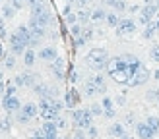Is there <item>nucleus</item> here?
I'll list each match as a JSON object with an SVG mask.
<instances>
[{"instance_id": "43", "label": "nucleus", "mask_w": 159, "mask_h": 139, "mask_svg": "<svg viewBox=\"0 0 159 139\" xmlns=\"http://www.w3.org/2000/svg\"><path fill=\"white\" fill-rule=\"evenodd\" d=\"M54 124H57V128H58V129H62V128H66V122H64V120H62V118H60V116H58V118H57V120H54Z\"/></svg>"}, {"instance_id": "38", "label": "nucleus", "mask_w": 159, "mask_h": 139, "mask_svg": "<svg viewBox=\"0 0 159 139\" xmlns=\"http://www.w3.org/2000/svg\"><path fill=\"white\" fill-rule=\"evenodd\" d=\"M85 131H87V137H91V139H95V137L99 135V131H97V128H95V126H89Z\"/></svg>"}, {"instance_id": "30", "label": "nucleus", "mask_w": 159, "mask_h": 139, "mask_svg": "<svg viewBox=\"0 0 159 139\" xmlns=\"http://www.w3.org/2000/svg\"><path fill=\"white\" fill-rule=\"evenodd\" d=\"M155 21H152V23H149V25H146V29H144V33H142V37H144V39H152L153 37V33H155Z\"/></svg>"}, {"instance_id": "32", "label": "nucleus", "mask_w": 159, "mask_h": 139, "mask_svg": "<svg viewBox=\"0 0 159 139\" xmlns=\"http://www.w3.org/2000/svg\"><path fill=\"white\" fill-rule=\"evenodd\" d=\"M76 15H78V21H80V23H87V21H89V18H91V12H87V10H80Z\"/></svg>"}, {"instance_id": "11", "label": "nucleus", "mask_w": 159, "mask_h": 139, "mask_svg": "<svg viewBox=\"0 0 159 139\" xmlns=\"http://www.w3.org/2000/svg\"><path fill=\"white\" fill-rule=\"evenodd\" d=\"M2 106H4V110H6L8 114H12V112H18L20 108H21V103H20V99L16 97V95H12V97L4 95V99H2Z\"/></svg>"}, {"instance_id": "25", "label": "nucleus", "mask_w": 159, "mask_h": 139, "mask_svg": "<svg viewBox=\"0 0 159 139\" xmlns=\"http://www.w3.org/2000/svg\"><path fill=\"white\" fill-rule=\"evenodd\" d=\"M107 18V12L105 10H103V8H95V10L91 12V21H103V19H105Z\"/></svg>"}, {"instance_id": "23", "label": "nucleus", "mask_w": 159, "mask_h": 139, "mask_svg": "<svg viewBox=\"0 0 159 139\" xmlns=\"http://www.w3.org/2000/svg\"><path fill=\"white\" fill-rule=\"evenodd\" d=\"M109 133L120 139V137H122V135L126 133V131H124V126H122V124H118V122H115L113 126H109Z\"/></svg>"}, {"instance_id": "13", "label": "nucleus", "mask_w": 159, "mask_h": 139, "mask_svg": "<svg viewBox=\"0 0 159 139\" xmlns=\"http://www.w3.org/2000/svg\"><path fill=\"white\" fill-rule=\"evenodd\" d=\"M10 50H12V54H23L27 50V46H25V43L21 41V39L16 35V33H12L10 35Z\"/></svg>"}, {"instance_id": "37", "label": "nucleus", "mask_w": 159, "mask_h": 139, "mask_svg": "<svg viewBox=\"0 0 159 139\" xmlns=\"http://www.w3.org/2000/svg\"><path fill=\"white\" fill-rule=\"evenodd\" d=\"M66 23H68L70 27L76 25V23H78V15H76V14H68V15H66Z\"/></svg>"}, {"instance_id": "51", "label": "nucleus", "mask_w": 159, "mask_h": 139, "mask_svg": "<svg viewBox=\"0 0 159 139\" xmlns=\"http://www.w3.org/2000/svg\"><path fill=\"white\" fill-rule=\"evenodd\" d=\"M120 139H132V137H130V135H128V133H124V135H122V137H120Z\"/></svg>"}, {"instance_id": "27", "label": "nucleus", "mask_w": 159, "mask_h": 139, "mask_svg": "<svg viewBox=\"0 0 159 139\" xmlns=\"http://www.w3.org/2000/svg\"><path fill=\"white\" fill-rule=\"evenodd\" d=\"M14 14H16L14 4H6V6H2V18H4V19H12Z\"/></svg>"}, {"instance_id": "53", "label": "nucleus", "mask_w": 159, "mask_h": 139, "mask_svg": "<svg viewBox=\"0 0 159 139\" xmlns=\"http://www.w3.org/2000/svg\"><path fill=\"white\" fill-rule=\"evenodd\" d=\"M157 91V103H159V89H155Z\"/></svg>"}, {"instance_id": "39", "label": "nucleus", "mask_w": 159, "mask_h": 139, "mask_svg": "<svg viewBox=\"0 0 159 139\" xmlns=\"http://www.w3.org/2000/svg\"><path fill=\"white\" fill-rule=\"evenodd\" d=\"M82 37L85 39V43H87V41L93 37V29H84V31H82Z\"/></svg>"}, {"instance_id": "15", "label": "nucleus", "mask_w": 159, "mask_h": 139, "mask_svg": "<svg viewBox=\"0 0 159 139\" xmlns=\"http://www.w3.org/2000/svg\"><path fill=\"white\" fill-rule=\"evenodd\" d=\"M37 56L41 60H47V62H54L58 58V50L54 48V46H43V48L37 52Z\"/></svg>"}, {"instance_id": "20", "label": "nucleus", "mask_w": 159, "mask_h": 139, "mask_svg": "<svg viewBox=\"0 0 159 139\" xmlns=\"http://www.w3.org/2000/svg\"><path fill=\"white\" fill-rule=\"evenodd\" d=\"M78 103H80V95H78V91H74V89H70V91L66 93L64 104H66L68 108H74V106H76Z\"/></svg>"}, {"instance_id": "55", "label": "nucleus", "mask_w": 159, "mask_h": 139, "mask_svg": "<svg viewBox=\"0 0 159 139\" xmlns=\"http://www.w3.org/2000/svg\"><path fill=\"white\" fill-rule=\"evenodd\" d=\"M0 4H2V0H0Z\"/></svg>"}, {"instance_id": "48", "label": "nucleus", "mask_w": 159, "mask_h": 139, "mask_svg": "<svg viewBox=\"0 0 159 139\" xmlns=\"http://www.w3.org/2000/svg\"><path fill=\"white\" fill-rule=\"evenodd\" d=\"M6 54H4V48H2V41H0V58H4Z\"/></svg>"}, {"instance_id": "19", "label": "nucleus", "mask_w": 159, "mask_h": 139, "mask_svg": "<svg viewBox=\"0 0 159 139\" xmlns=\"http://www.w3.org/2000/svg\"><path fill=\"white\" fill-rule=\"evenodd\" d=\"M27 27H29V31H31V35H33V37H37V39H43V37L47 35V27L39 25V23H35L33 19H29Z\"/></svg>"}, {"instance_id": "14", "label": "nucleus", "mask_w": 159, "mask_h": 139, "mask_svg": "<svg viewBox=\"0 0 159 139\" xmlns=\"http://www.w3.org/2000/svg\"><path fill=\"white\" fill-rule=\"evenodd\" d=\"M136 135L140 139H153L155 137V131L149 128L146 122H140V124H136Z\"/></svg>"}, {"instance_id": "2", "label": "nucleus", "mask_w": 159, "mask_h": 139, "mask_svg": "<svg viewBox=\"0 0 159 139\" xmlns=\"http://www.w3.org/2000/svg\"><path fill=\"white\" fill-rule=\"evenodd\" d=\"M64 106L66 104L58 99H41L39 100V114L45 122H54Z\"/></svg>"}, {"instance_id": "3", "label": "nucleus", "mask_w": 159, "mask_h": 139, "mask_svg": "<svg viewBox=\"0 0 159 139\" xmlns=\"http://www.w3.org/2000/svg\"><path fill=\"white\" fill-rule=\"evenodd\" d=\"M109 52L105 48H101V46H97V48H91L89 52H87L85 56V62L87 66H89L91 70H95V72H101V70H107L109 66Z\"/></svg>"}, {"instance_id": "29", "label": "nucleus", "mask_w": 159, "mask_h": 139, "mask_svg": "<svg viewBox=\"0 0 159 139\" xmlns=\"http://www.w3.org/2000/svg\"><path fill=\"white\" fill-rule=\"evenodd\" d=\"M105 21H107V25L116 27V25H118V21H120V18L116 15V12H109V14H107V18H105Z\"/></svg>"}, {"instance_id": "44", "label": "nucleus", "mask_w": 159, "mask_h": 139, "mask_svg": "<svg viewBox=\"0 0 159 139\" xmlns=\"http://www.w3.org/2000/svg\"><path fill=\"white\" fill-rule=\"evenodd\" d=\"M31 139H45V135H43V131H41V129H37L35 133H33V137H31Z\"/></svg>"}, {"instance_id": "49", "label": "nucleus", "mask_w": 159, "mask_h": 139, "mask_svg": "<svg viewBox=\"0 0 159 139\" xmlns=\"http://www.w3.org/2000/svg\"><path fill=\"white\" fill-rule=\"evenodd\" d=\"M153 21H155V27H157V31H159V14H157V18H155Z\"/></svg>"}, {"instance_id": "16", "label": "nucleus", "mask_w": 159, "mask_h": 139, "mask_svg": "<svg viewBox=\"0 0 159 139\" xmlns=\"http://www.w3.org/2000/svg\"><path fill=\"white\" fill-rule=\"evenodd\" d=\"M41 131H43L45 139H58V128L54 122H45L41 126Z\"/></svg>"}, {"instance_id": "1", "label": "nucleus", "mask_w": 159, "mask_h": 139, "mask_svg": "<svg viewBox=\"0 0 159 139\" xmlns=\"http://www.w3.org/2000/svg\"><path fill=\"white\" fill-rule=\"evenodd\" d=\"M142 68H144V64H142V60L138 56H134V54H122V56H115L109 60L107 72L111 75V79H115L116 83L128 85L132 75L138 74Z\"/></svg>"}, {"instance_id": "5", "label": "nucleus", "mask_w": 159, "mask_h": 139, "mask_svg": "<svg viewBox=\"0 0 159 139\" xmlns=\"http://www.w3.org/2000/svg\"><path fill=\"white\" fill-rule=\"evenodd\" d=\"M72 120L78 126V129H87L89 126H93V114L89 108H78V110H74Z\"/></svg>"}, {"instance_id": "18", "label": "nucleus", "mask_w": 159, "mask_h": 139, "mask_svg": "<svg viewBox=\"0 0 159 139\" xmlns=\"http://www.w3.org/2000/svg\"><path fill=\"white\" fill-rule=\"evenodd\" d=\"M101 106H103V116H105V118H115L116 110H115L113 99H111V97H103V103H101Z\"/></svg>"}, {"instance_id": "12", "label": "nucleus", "mask_w": 159, "mask_h": 139, "mask_svg": "<svg viewBox=\"0 0 159 139\" xmlns=\"http://www.w3.org/2000/svg\"><path fill=\"white\" fill-rule=\"evenodd\" d=\"M14 85L16 87H35V75L33 74H20L14 77Z\"/></svg>"}, {"instance_id": "21", "label": "nucleus", "mask_w": 159, "mask_h": 139, "mask_svg": "<svg viewBox=\"0 0 159 139\" xmlns=\"http://www.w3.org/2000/svg\"><path fill=\"white\" fill-rule=\"evenodd\" d=\"M91 81L95 83V87H97L99 95H105V91H107V83H105V77H103L101 74H97V75H93V77H91Z\"/></svg>"}, {"instance_id": "35", "label": "nucleus", "mask_w": 159, "mask_h": 139, "mask_svg": "<svg viewBox=\"0 0 159 139\" xmlns=\"http://www.w3.org/2000/svg\"><path fill=\"white\" fill-rule=\"evenodd\" d=\"M10 128H12V122L8 120V118L0 120V131H10Z\"/></svg>"}, {"instance_id": "54", "label": "nucleus", "mask_w": 159, "mask_h": 139, "mask_svg": "<svg viewBox=\"0 0 159 139\" xmlns=\"http://www.w3.org/2000/svg\"><path fill=\"white\" fill-rule=\"evenodd\" d=\"M66 2H68V4H72V2H76V0H66Z\"/></svg>"}, {"instance_id": "9", "label": "nucleus", "mask_w": 159, "mask_h": 139, "mask_svg": "<svg viewBox=\"0 0 159 139\" xmlns=\"http://www.w3.org/2000/svg\"><path fill=\"white\" fill-rule=\"evenodd\" d=\"M35 93L39 95V99H57V89L52 85H47V83H35Z\"/></svg>"}, {"instance_id": "40", "label": "nucleus", "mask_w": 159, "mask_h": 139, "mask_svg": "<svg viewBox=\"0 0 159 139\" xmlns=\"http://www.w3.org/2000/svg\"><path fill=\"white\" fill-rule=\"evenodd\" d=\"M16 89H18V87H16V85H8V87H6V91H4V95H8V97L16 95Z\"/></svg>"}, {"instance_id": "28", "label": "nucleus", "mask_w": 159, "mask_h": 139, "mask_svg": "<svg viewBox=\"0 0 159 139\" xmlns=\"http://www.w3.org/2000/svg\"><path fill=\"white\" fill-rule=\"evenodd\" d=\"M107 4H109L111 8H115L116 12H124L126 8H128V6L124 4V0H107Z\"/></svg>"}, {"instance_id": "8", "label": "nucleus", "mask_w": 159, "mask_h": 139, "mask_svg": "<svg viewBox=\"0 0 159 139\" xmlns=\"http://www.w3.org/2000/svg\"><path fill=\"white\" fill-rule=\"evenodd\" d=\"M115 29H116V35H122V37L124 35H130V33L136 31V21L130 19V18H122Z\"/></svg>"}, {"instance_id": "45", "label": "nucleus", "mask_w": 159, "mask_h": 139, "mask_svg": "<svg viewBox=\"0 0 159 139\" xmlns=\"http://www.w3.org/2000/svg\"><path fill=\"white\" fill-rule=\"evenodd\" d=\"M76 4H78L80 8H85L87 4H89V0H76Z\"/></svg>"}, {"instance_id": "31", "label": "nucleus", "mask_w": 159, "mask_h": 139, "mask_svg": "<svg viewBox=\"0 0 159 139\" xmlns=\"http://www.w3.org/2000/svg\"><path fill=\"white\" fill-rule=\"evenodd\" d=\"M2 62H4V66H6L8 70H12V68L16 66V54H6V56L2 58Z\"/></svg>"}, {"instance_id": "33", "label": "nucleus", "mask_w": 159, "mask_h": 139, "mask_svg": "<svg viewBox=\"0 0 159 139\" xmlns=\"http://www.w3.org/2000/svg\"><path fill=\"white\" fill-rule=\"evenodd\" d=\"M82 31H84V27L80 25V23H76V25H72V27H70V33H72V37H74V39L82 37Z\"/></svg>"}, {"instance_id": "50", "label": "nucleus", "mask_w": 159, "mask_h": 139, "mask_svg": "<svg viewBox=\"0 0 159 139\" xmlns=\"http://www.w3.org/2000/svg\"><path fill=\"white\" fill-rule=\"evenodd\" d=\"M153 77H155V79H159V70H155V72H153Z\"/></svg>"}, {"instance_id": "6", "label": "nucleus", "mask_w": 159, "mask_h": 139, "mask_svg": "<svg viewBox=\"0 0 159 139\" xmlns=\"http://www.w3.org/2000/svg\"><path fill=\"white\" fill-rule=\"evenodd\" d=\"M16 114H18V116H16V120H18L20 124H27L29 120H33L35 116L39 114V104H35V103H27V104H23Z\"/></svg>"}, {"instance_id": "22", "label": "nucleus", "mask_w": 159, "mask_h": 139, "mask_svg": "<svg viewBox=\"0 0 159 139\" xmlns=\"http://www.w3.org/2000/svg\"><path fill=\"white\" fill-rule=\"evenodd\" d=\"M82 89H84V95H87V97H95V95H99V91H97V87H95V83H93L91 79H85Z\"/></svg>"}, {"instance_id": "42", "label": "nucleus", "mask_w": 159, "mask_h": 139, "mask_svg": "<svg viewBox=\"0 0 159 139\" xmlns=\"http://www.w3.org/2000/svg\"><path fill=\"white\" fill-rule=\"evenodd\" d=\"M146 99L148 100H157V91H148L146 93Z\"/></svg>"}, {"instance_id": "17", "label": "nucleus", "mask_w": 159, "mask_h": 139, "mask_svg": "<svg viewBox=\"0 0 159 139\" xmlns=\"http://www.w3.org/2000/svg\"><path fill=\"white\" fill-rule=\"evenodd\" d=\"M51 72L57 79H64V60L57 58L54 62H51Z\"/></svg>"}, {"instance_id": "34", "label": "nucleus", "mask_w": 159, "mask_h": 139, "mask_svg": "<svg viewBox=\"0 0 159 139\" xmlns=\"http://www.w3.org/2000/svg\"><path fill=\"white\" fill-rule=\"evenodd\" d=\"M149 58H152L153 62H159V44H155V46L149 48Z\"/></svg>"}, {"instance_id": "52", "label": "nucleus", "mask_w": 159, "mask_h": 139, "mask_svg": "<svg viewBox=\"0 0 159 139\" xmlns=\"http://www.w3.org/2000/svg\"><path fill=\"white\" fill-rule=\"evenodd\" d=\"M155 6H157V10H159V0H155Z\"/></svg>"}, {"instance_id": "26", "label": "nucleus", "mask_w": 159, "mask_h": 139, "mask_svg": "<svg viewBox=\"0 0 159 139\" xmlns=\"http://www.w3.org/2000/svg\"><path fill=\"white\" fill-rule=\"evenodd\" d=\"M146 124L155 131V135L159 133V116H148V118H146Z\"/></svg>"}, {"instance_id": "10", "label": "nucleus", "mask_w": 159, "mask_h": 139, "mask_svg": "<svg viewBox=\"0 0 159 139\" xmlns=\"http://www.w3.org/2000/svg\"><path fill=\"white\" fill-rule=\"evenodd\" d=\"M148 81H149V70L144 66L138 74L132 75V79L128 81V87H140V85H144V83H148Z\"/></svg>"}, {"instance_id": "46", "label": "nucleus", "mask_w": 159, "mask_h": 139, "mask_svg": "<svg viewBox=\"0 0 159 139\" xmlns=\"http://www.w3.org/2000/svg\"><path fill=\"white\" fill-rule=\"evenodd\" d=\"M39 2H43V0H27L29 6H35V4H39Z\"/></svg>"}, {"instance_id": "47", "label": "nucleus", "mask_w": 159, "mask_h": 139, "mask_svg": "<svg viewBox=\"0 0 159 139\" xmlns=\"http://www.w3.org/2000/svg\"><path fill=\"white\" fill-rule=\"evenodd\" d=\"M116 103H118V104H124V103H126V99H124V97H118V99H116Z\"/></svg>"}, {"instance_id": "4", "label": "nucleus", "mask_w": 159, "mask_h": 139, "mask_svg": "<svg viewBox=\"0 0 159 139\" xmlns=\"http://www.w3.org/2000/svg\"><path fill=\"white\" fill-rule=\"evenodd\" d=\"M31 19H33L35 23H39V25L47 27L52 21L51 12H49V6H47L45 2H39L35 6H31Z\"/></svg>"}, {"instance_id": "36", "label": "nucleus", "mask_w": 159, "mask_h": 139, "mask_svg": "<svg viewBox=\"0 0 159 139\" xmlns=\"http://www.w3.org/2000/svg\"><path fill=\"white\" fill-rule=\"evenodd\" d=\"M89 110H91V114H93V116H101V114H103V106L95 103V104H91V106H89Z\"/></svg>"}, {"instance_id": "24", "label": "nucleus", "mask_w": 159, "mask_h": 139, "mask_svg": "<svg viewBox=\"0 0 159 139\" xmlns=\"http://www.w3.org/2000/svg\"><path fill=\"white\" fill-rule=\"evenodd\" d=\"M35 58H37V52L33 48H27L25 52H23V62H25V66H33Z\"/></svg>"}, {"instance_id": "41", "label": "nucleus", "mask_w": 159, "mask_h": 139, "mask_svg": "<svg viewBox=\"0 0 159 139\" xmlns=\"http://www.w3.org/2000/svg\"><path fill=\"white\" fill-rule=\"evenodd\" d=\"M72 139H87V135H85V131H84V129H76V133H74Z\"/></svg>"}, {"instance_id": "7", "label": "nucleus", "mask_w": 159, "mask_h": 139, "mask_svg": "<svg viewBox=\"0 0 159 139\" xmlns=\"http://www.w3.org/2000/svg\"><path fill=\"white\" fill-rule=\"evenodd\" d=\"M157 6L155 4H149V6H142V10H140V23H144V25H149L155 18H157Z\"/></svg>"}]
</instances>
